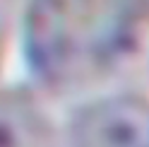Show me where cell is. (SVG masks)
Here are the masks:
<instances>
[{"instance_id": "obj_1", "label": "cell", "mask_w": 149, "mask_h": 147, "mask_svg": "<svg viewBox=\"0 0 149 147\" xmlns=\"http://www.w3.org/2000/svg\"><path fill=\"white\" fill-rule=\"evenodd\" d=\"M99 0H19V34L39 80L72 85L89 77Z\"/></svg>"}, {"instance_id": "obj_3", "label": "cell", "mask_w": 149, "mask_h": 147, "mask_svg": "<svg viewBox=\"0 0 149 147\" xmlns=\"http://www.w3.org/2000/svg\"><path fill=\"white\" fill-rule=\"evenodd\" d=\"M0 147H55L48 116L29 94H0Z\"/></svg>"}, {"instance_id": "obj_2", "label": "cell", "mask_w": 149, "mask_h": 147, "mask_svg": "<svg viewBox=\"0 0 149 147\" xmlns=\"http://www.w3.org/2000/svg\"><path fill=\"white\" fill-rule=\"evenodd\" d=\"M68 147H149V97L132 92L96 97L77 108Z\"/></svg>"}, {"instance_id": "obj_4", "label": "cell", "mask_w": 149, "mask_h": 147, "mask_svg": "<svg viewBox=\"0 0 149 147\" xmlns=\"http://www.w3.org/2000/svg\"><path fill=\"white\" fill-rule=\"evenodd\" d=\"M17 15H19V0H0V60L5 56L10 34L17 24Z\"/></svg>"}]
</instances>
